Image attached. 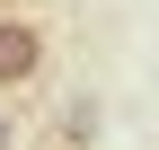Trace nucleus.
Listing matches in <instances>:
<instances>
[{
  "instance_id": "nucleus-2",
  "label": "nucleus",
  "mask_w": 159,
  "mask_h": 150,
  "mask_svg": "<svg viewBox=\"0 0 159 150\" xmlns=\"http://www.w3.org/2000/svg\"><path fill=\"white\" fill-rule=\"evenodd\" d=\"M0 150H18V115H9V106H0Z\"/></svg>"
},
{
  "instance_id": "nucleus-1",
  "label": "nucleus",
  "mask_w": 159,
  "mask_h": 150,
  "mask_svg": "<svg viewBox=\"0 0 159 150\" xmlns=\"http://www.w3.org/2000/svg\"><path fill=\"white\" fill-rule=\"evenodd\" d=\"M44 80V27L27 9H0V97L9 88H35Z\"/></svg>"
}]
</instances>
